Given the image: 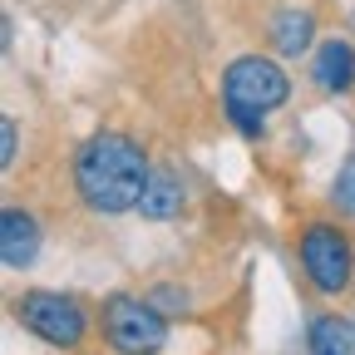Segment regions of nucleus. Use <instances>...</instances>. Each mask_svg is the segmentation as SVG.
Here are the masks:
<instances>
[{"label":"nucleus","mask_w":355,"mask_h":355,"mask_svg":"<svg viewBox=\"0 0 355 355\" xmlns=\"http://www.w3.org/2000/svg\"><path fill=\"white\" fill-rule=\"evenodd\" d=\"M0 133H6V148H0V158H6V168H10V163H15V148H20V123L6 119V123H0Z\"/></svg>","instance_id":"nucleus-13"},{"label":"nucleus","mask_w":355,"mask_h":355,"mask_svg":"<svg viewBox=\"0 0 355 355\" xmlns=\"http://www.w3.org/2000/svg\"><path fill=\"white\" fill-rule=\"evenodd\" d=\"M306 355H355V321L350 316H311L306 326Z\"/></svg>","instance_id":"nucleus-9"},{"label":"nucleus","mask_w":355,"mask_h":355,"mask_svg":"<svg viewBox=\"0 0 355 355\" xmlns=\"http://www.w3.org/2000/svg\"><path fill=\"white\" fill-rule=\"evenodd\" d=\"M144 296L163 311V316H183V311H188V291H178V286H148Z\"/></svg>","instance_id":"nucleus-12"},{"label":"nucleus","mask_w":355,"mask_h":355,"mask_svg":"<svg viewBox=\"0 0 355 355\" xmlns=\"http://www.w3.org/2000/svg\"><path fill=\"white\" fill-rule=\"evenodd\" d=\"M183 202H188V188L178 183V173L173 168H153L148 173V188L139 198V212L148 222H173L178 212H183Z\"/></svg>","instance_id":"nucleus-8"},{"label":"nucleus","mask_w":355,"mask_h":355,"mask_svg":"<svg viewBox=\"0 0 355 355\" xmlns=\"http://www.w3.org/2000/svg\"><path fill=\"white\" fill-rule=\"evenodd\" d=\"M286 99H291V79L266 55H242V60H232L222 69V114H227V123L237 133H247V139H261L266 119Z\"/></svg>","instance_id":"nucleus-3"},{"label":"nucleus","mask_w":355,"mask_h":355,"mask_svg":"<svg viewBox=\"0 0 355 355\" xmlns=\"http://www.w3.org/2000/svg\"><path fill=\"white\" fill-rule=\"evenodd\" d=\"M15 321L44 340L50 350H84L89 345V306L64 291H20L15 296Z\"/></svg>","instance_id":"nucleus-5"},{"label":"nucleus","mask_w":355,"mask_h":355,"mask_svg":"<svg viewBox=\"0 0 355 355\" xmlns=\"http://www.w3.org/2000/svg\"><path fill=\"white\" fill-rule=\"evenodd\" d=\"M331 207L340 212V217H350L355 212V153L340 163V173H336V188H331Z\"/></svg>","instance_id":"nucleus-11"},{"label":"nucleus","mask_w":355,"mask_h":355,"mask_svg":"<svg viewBox=\"0 0 355 355\" xmlns=\"http://www.w3.org/2000/svg\"><path fill=\"white\" fill-rule=\"evenodd\" d=\"M99 336L114 355H163L168 350V316L148 296H109L99 306Z\"/></svg>","instance_id":"nucleus-4"},{"label":"nucleus","mask_w":355,"mask_h":355,"mask_svg":"<svg viewBox=\"0 0 355 355\" xmlns=\"http://www.w3.org/2000/svg\"><path fill=\"white\" fill-rule=\"evenodd\" d=\"M0 252H6V266H30L40 252V222L30 207H6L0 212Z\"/></svg>","instance_id":"nucleus-7"},{"label":"nucleus","mask_w":355,"mask_h":355,"mask_svg":"<svg viewBox=\"0 0 355 355\" xmlns=\"http://www.w3.org/2000/svg\"><path fill=\"white\" fill-rule=\"evenodd\" d=\"M296 266L321 301H345L355 291V227L340 212H306L296 227Z\"/></svg>","instance_id":"nucleus-2"},{"label":"nucleus","mask_w":355,"mask_h":355,"mask_svg":"<svg viewBox=\"0 0 355 355\" xmlns=\"http://www.w3.org/2000/svg\"><path fill=\"white\" fill-rule=\"evenodd\" d=\"M266 40H272L282 55H301L311 44V15L306 10H272L266 15Z\"/></svg>","instance_id":"nucleus-10"},{"label":"nucleus","mask_w":355,"mask_h":355,"mask_svg":"<svg viewBox=\"0 0 355 355\" xmlns=\"http://www.w3.org/2000/svg\"><path fill=\"white\" fill-rule=\"evenodd\" d=\"M148 153L144 144H133L128 133H94L84 139L74 163H69V183H74V198L99 212V217H119V212H139V198L148 188Z\"/></svg>","instance_id":"nucleus-1"},{"label":"nucleus","mask_w":355,"mask_h":355,"mask_svg":"<svg viewBox=\"0 0 355 355\" xmlns=\"http://www.w3.org/2000/svg\"><path fill=\"white\" fill-rule=\"evenodd\" d=\"M311 79H316V89L331 94V99L350 94V89H355V44L340 40V35L321 40L316 55H311Z\"/></svg>","instance_id":"nucleus-6"}]
</instances>
